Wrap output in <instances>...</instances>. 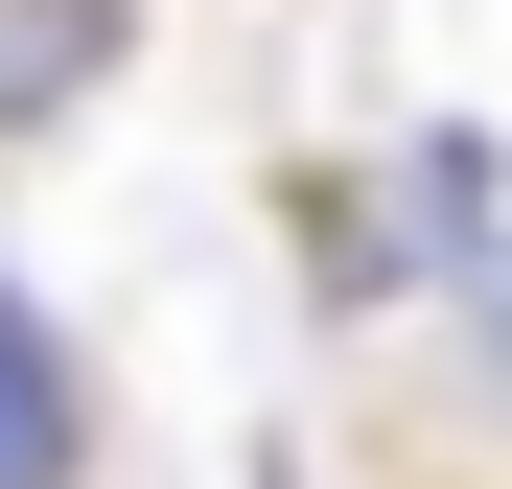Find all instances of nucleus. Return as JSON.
Instances as JSON below:
<instances>
[{"instance_id": "f257e3e1", "label": "nucleus", "mask_w": 512, "mask_h": 489, "mask_svg": "<svg viewBox=\"0 0 512 489\" xmlns=\"http://www.w3.org/2000/svg\"><path fill=\"white\" fill-rule=\"evenodd\" d=\"M94 466V396H70V326L0 280V489H70Z\"/></svg>"}, {"instance_id": "f03ea898", "label": "nucleus", "mask_w": 512, "mask_h": 489, "mask_svg": "<svg viewBox=\"0 0 512 489\" xmlns=\"http://www.w3.org/2000/svg\"><path fill=\"white\" fill-rule=\"evenodd\" d=\"M117 24H140V0H0V140H47L70 94H94V70H117Z\"/></svg>"}, {"instance_id": "7ed1b4c3", "label": "nucleus", "mask_w": 512, "mask_h": 489, "mask_svg": "<svg viewBox=\"0 0 512 489\" xmlns=\"http://www.w3.org/2000/svg\"><path fill=\"white\" fill-rule=\"evenodd\" d=\"M443 280H466V350L512 373V233H489V257H443Z\"/></svg>"}]
</instances>
